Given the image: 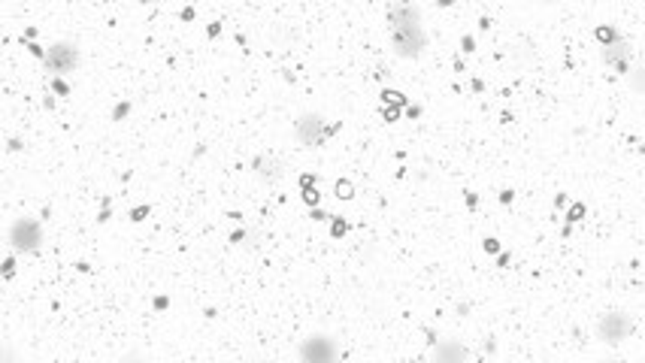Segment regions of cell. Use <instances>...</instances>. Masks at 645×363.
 <instances>
[{"label": "cell", "mask_w": 645, "mask_h": 363, "mask_svg": "<svg viewBox=\"0 0 645 363\" xmlns=\"http://www.w3.org/2000/svg\"><path fill=\"white\" fill-rule=\"evenodd\" d=\"M391 24H394V52L400 58H412L421 55V49H425V31H421V15L412 4L407 0H400V4L391 10Z\"/></svg>", "instance_id": "6da1fadb"}, {"label": "cell", "mask_w": 645, "mask_h": 363, "mask_svg": "<svg viewBox=\"0 0 645 363\" xmlns=\"http://www.w3.org/2000/svg\"><path fill=\"white\" fill-rule=\"evenodd\" d=\"M43 61L52 73H70V70H76V64H79V49L73 43H55L43 55Z\"/></svg>", "instance_id": "8992f818"}, {"label": "cell", "mask_w": 645, "mask_h": 363, "mask_svg": "<svg viewBox=\"0 0 645 363\" xmlns=\"http://www.w3.org/2000/svg\"><path fill=\"white\" fill-rule=\"evenodd\" d=\"M631 333H633V318L627 315V312H606V315H600L597 321V340L603 345H609V349L622 345Z\"/></svg>", "instance_id": "3957f363"}, {"label": "cell", "mask_w": 645, "mask_h": 363, "mask_svg": "<svg viewBox=\"0 0 645 363\" xmlns=\"http://www.w3.org/2000/svg\"><path fill=\"white\" fill-rule=\"evenodd\" d=\"M55 91H58V94H64V97H67V85H64L61 79H55Z\"/></svg>", "instance_id": "30bf717a"}, {"label": "cell", "mask_w": 645, "mask_h": 363, "mask_svg": "<svg viewBox=\"0 0 645 363\" xmlns=\"http://www.w3.org/2000/svg\"><path fill=\"white\" fill-rule=\"evenodd\" d=\"M297 358L300 360H309V363H334L343 358L340 345H336L334 336L327 333H312L306 336L300 342V349H297Z\"/></svg>", "instance_id": "7a4b0ae2"}, {"label": "cell", "mask_w": 645, "mask_h": 363, "mask_svg": "<svg viewBox=\"0 0 645 363\" xmlns=\"http://www.w3.org/2000/svg\"><path fill=\"white\" fill-rule=\"evenodd\" d=\"M325 119L318 112H303L300 119L294 121V137L300 139L306 148H318L321 146V134H325Z\"/></svg>", "instance_id": "5b68a950"}, {"label": "cell", "mask_w": 645, "mask_h": 363, "mask_svg": "<svg viewBox=\"0 0 645 363\" xmlns=\"http://www.w3.org/2000/svg\"><path fill=\"white\" fill-rule=\"evenodd\" d=\"M627 82H631V88L636 94H645V67H636L631 76H627Z\"/></svg>", "instance_id": "9c48e42d"}, {"label": "cell", "mask_w": 645, "mask_h": 363, "mask_svg": "<svg viewBox=\"0 0 645 363\" xmlns=\"http://www.w3.org/2000/svg\"><path fill=\"white\" fill-rule=\"evenodd\" d=\"M10 243L19 254H31L40 249V243H43V230H40L34 218H19L10 227Z\"/></svg>", "instance_id": "277c9868"}, {"label": "cell", "mask_w": 645, "mask_h": 363, "mask_svg": "<svg viewBox=\"0 0 645 363\" xmlns=\"http://www.w3.org/2000/svg\"><path fill=\"white\" fill-rule=\"evenodd\" d=\"M467 358V349L458 342H443L440 349L434 351V360H464Z\"/></svg>", "instance_id": "ba28073f"}, {"label": "cell", "mask_w": 645, "mask_h": 363, "mask_svg": "<svg viewBox=\"0 0 645 363\" xmlns=\"http://www.w3.org/2000/svg\"><path fill=\"white\" fill-rule=\"evenodd\" d=\"M252 167H255V176H258L261 182H276V179H282V167H279V164H273L270 158H255Z\"/></svg>", "instance_id": "52a82bcc"}]
</instances>
